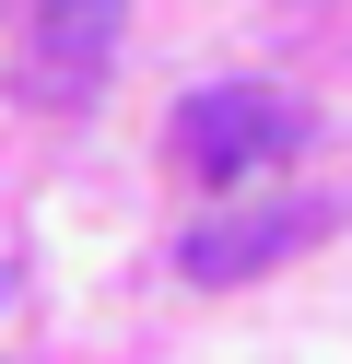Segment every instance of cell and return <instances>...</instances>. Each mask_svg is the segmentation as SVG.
<instances>
[{
	"label": "cell",
	"instance_id": "1",
	"mask_svg": "<svg viewBox=\"0 0 352 364\" xmlns=\"http://www.w3.org/2000/svg\"><path fill=\"white\" fill-rule=\"evenodd\" d=\"M294 141H305V118L282 95H258V82H211V95L176 106V153L200 176H258V165H282Z\"/></svg>",
	"mask_w": 352,
	"mask_h": 364
},
{
	"label": "cell",
	"instance_id": "2",
	"mask_svg": "<svg viewBox=\"0 0 352 364\" xmlns=\"http://www.w3.org/2000/svg\"><path fill=\"white\" fill-rule=\"evenodd\" d=\"M329 200H294V212H258V223H200V235L176 247V270L188 282H247V270H270L282 247H305V235H329Z\"/></svg>",
	"mask_w": 352,
	"mask_h": 364
}]
</instances>
